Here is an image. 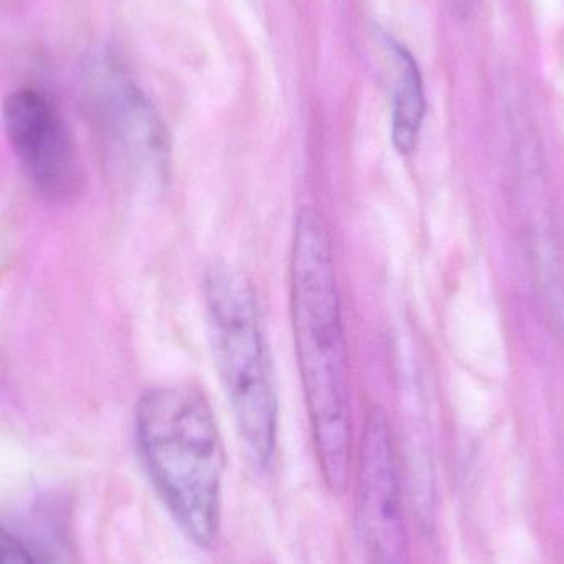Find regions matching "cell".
I'll list each match as a JSON object with an SVG mask.
<instances>
[{
  "label": "cell",
  "mask_w": 564,
  "mask_h": 564,
  "mask_svg": "<svg viewBox=\"0 0 564 564\" xmlns=\"http://www.w3.org/2000/svg\"><path fill=\"white\" fill-rule=\"evenodd\" d=\"M291 312L318 466L328 490L341 496L351 463L350 365L330 235L312 208L295 217Z\"/></svg>",
  "instance_id": "obj_1"
},
{
  "label": "cell",
  "mask_w": 564,
  "mask_h": 564,
  "mask_svg": "<svg viewBox=\"0 0 564 564\" xmlns=\"http://www.w3.org/2000/svg\"><path fill=\"white\" fill-rule=\"evenodd\" d=\"M135 440L149 477L175 522L195 545H214L225 453L205 394L182 383L148 388L135 408Z\"/></svg>",
  "instance_id": "obj_2"
},
{
  "label": "cell",
  "mask_w": 564,
  "mask_h": 564,
  "mask_svg": "<svg viewBox=\"0 0 564 564\" xmlns=\"http://www.w3.org/2000/svg\"><path fill=\"white\" fill-rule=\"evenodd\" d=\"M215 365L251 464L261 473L276 459L280 403L257 297L243 274L215 264L204 282Z\"/></svg>",
  "instance_id": "obj_3"
},
{
  "label": "cell",
  "mask_w": 564,
  "mask_h": 564,
  "mask_svg": "<svg viewBox=\"0 0 564 564\" xmlns=\"http://www.w3.org/2000/svg\"><path fill=\"white\" fill-rule=\"evenodd\" d=\"M86 93L105 141L129 171L161 182L171 165V142L158 109L112 56L86 65Z\"/></svg>",
  "instance_id": "obj_4"
},
{
  "label": "cell",
  "mask_w": 564,
  "mask_h": 564,
  "mask_svg": "<svg viewBox=\"0 0 564 564\" xmlns=\"http://www.w3.org/2000/svg\"><path fill=\"white\" fill-rule=\"evenodd\" d=\"M3 128L33 191L50 204H72L85 185L72 134L52 102L35 89L10 93Z\"/></svg>",
  "instance_id": "obj_5"
},
{
  "label": "cell",
  "mask_w": 564,
  "mask_h": 564,
  "mask_svg": "<svg viewBox=\"0 0 564 564\" xmlns=\"http://www.w3.org/2000/svg\"><path fill=\"white\" fill-rule=\"evenodd\" d=\"M357 520L370 564H408V535L390 421L371 408L361 434Z\"/></svg>",
  "instance_id": "obj_6"
},
{
  "label": "cell",
  "mask_w": 564,
  "mask_h": 564,
  "mask_svg": "<svg viewBox=\"0 0 564 564\" xmlns=\"http://www.w3.org/2000/svg\"><path fill=\"white\" fill-rule=\"evenodd\" d=\"M390 50L393 53L397 72L391 112V141L400 154L410 155L416 151L426 116L423 75L416 58L403 43L390 39Z\"/></svg>",
  "instance_id": "obj_7"
},
{
  "label": "cell",
  "mask_w": 564,
  "mask_h": 564,
  "mask_svg": "<svg viewBox=\"0 0 564 564\" xmlns=\"http://www.w3.org/2000/svg\"><path fill=\"white\" fill-rule=\"evenodd\" d=\"M0 564H39L15 535L0 525Z\"/></svg>",
  "instance_id": "obj_8"
}]
</instances>
